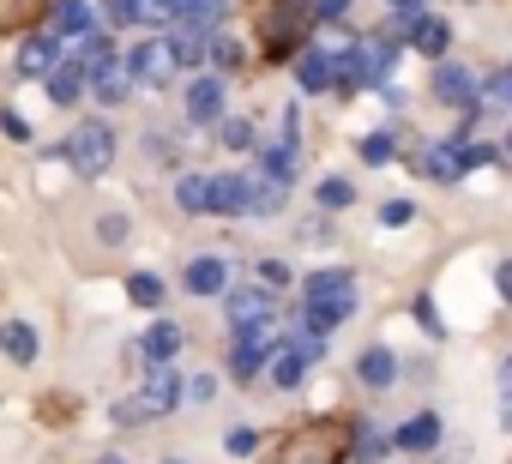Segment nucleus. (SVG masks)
<instances>
[{
	"label": "nucleus",
	"instance_id": "obj_4",
	"mask_svg": "<svg viewBox=\"0 0 512 464\" xmlns=\"http://www.w3.org/2000/svg\"><path fill=\"white\" fill-rule=\"evenodd\" d=\"M260 25H266V55H272V61H290V55H296V43H302L308 13L296 7V0H278V13L266 7V13H260Z\"/></svg>",
	"mask_w": 512,
	"mask_h": 464
},
{
	"label": "nucleus",
	"instance_id": "obj_13",
	"mask_svg": "<svg viewBox=\"0 0 512 464\" xmlns=\"http://www.w3.org/2000/svg\"><path fill=\"white\" fill-rule=\"evenodd\" d=\"M85 91H91V97H103V103H127V91H133L127 61H121V55H115V61H103V67L85 79Z\"/></svg>",
	"mask_w": 512,
	"mask_h": 464
},
{
	"label": "nucleus",
	"instance_id": "obj_46",
	"mask_svg": "<svg viewBox=\"0 0 512 464\" xmlns=\"http://www.w3.org/2000/svg\"><path fill=\"white\" fill-rule=\"evenodd\" d=\"M163 464H181V458H163Z\"/></svg>",
	"mask_w": 512,
	"mask_h": 464
},
{
	"label": "nucleus",
	"instance_id": "obj_11",
	"mask_svg": "<svg viewBox=\"0 0 512 464\" xmlns=\"http://www.w3.org/2000/svg\"><path fill=\"white\" fill-rule=\"evenodd\" d=\"M247 181L253 175H205V211H223V217L247 211Z\"/></svg>",
	"mask_w": 512,
	"mask_h": 464
},
{
	"label": "nucleus",
	"instance_id": "obj_2",
	"mask_svg": "<svg viewBox=\"0 0 512 464\" xmlns=\"http://www.w3.org/2000/svg\"><path fill=\"white\" fill-rule=\"evenodd\" d=\"M356 314V278L350 272H314L308 278V326L302 332H338Z\"/></svg>",
	"mask_w": 512,
	"mask_h": 464
},
{
	"label": "nucleus",
	"instance_id": "obj_3",
	"mask_svg": "<svg viewBox=\"0 0 512 464\" xmlns=\"http://www.w3.org/2000/svg\"><path fill=\"white\" fill-rule=\"evenodd\" d=\"M61 157H67V163H73L85 181H97V175L115 163V133H109V121H79V127L67 133Z\"/></svg>",
	"mask_w": 512,
	"mask_h": 464
},
{
	"label": "nucleus",
	"instance_id": "obj_9",
	"mask_svg": "<svg viewBox=\"0 0 512 464\" xmlns=\"http://www.w3.org/2000/svg\"><path fill=\"white\" fill-rule=\"evenodd\" d=\"M187 398V386H181V374L163 362V368H151V380H145V392H139V404H145V416H169L175 404Z\"/></svg>",
	"mask_w": 512,
	"mask_h": 464
},
{
	"label": "nucleus",
	"instance_id": "obj_34",
	"mask_svg": "<svg viewBox=\"0 0 512 464\" xmlns=\"http://www.w3.org/2000/svg\"><path fill=\"white\" fill-rule=\"evenodd\" d=\"M356 151H362V163H392V151H398V145H392V133H368Z\"/></svg>",
	"mask_w": 512,
	"mask_h": 464
},
{
	"label": "nucleus",
	"instance_id": "obj_19",
	"mask_svg": "<svg viewBox=\"0 0 512 464\" xmlns=\"http://www.w3.org/2000/svg\"><path fill=\"white\" fill-rule=\"evenodd\" d=\"M163 43H169V61H175V67H199L211 31H199V25H175V37H163Z\"/></svg>",
	"mask_w": 512,
	"mask_h": 464
},
{
	"label": "nucleus",
	"instance_id": "obj_26",
	"mask_svg": "<svg viewBox=\"0 0 512 464\" xmlns=\"http://www.w3.org/2000/svg\"><path fill=\"white\" fill-rule=\"evenodd\" d=\"M350 452L374 464V458H386V452H392V434H380L374 422H356V428H350Z\"/></svg>",
	"mask_w": 512,
	"mask_h": 464
},
{
	"label": "nucleus",
	"instance_id": "obj_12",
	"mask_svg": "<svg viewBox=\"0 0 512 464\" xmlns=\"http://www.w3.org/2000/svg\"><path fill=\"white\" fill-rule=\"evenodd\" d=\"M356 380H362L368 392H386V386H398V356H392L386 344H368V350L356 356Z\"/></svg>",
	"mask_w": 512,
	"mask_h": 464
},
{
	"label": "nucleus",
	"instance_id": "obj_8",
	"mask_svg": "<svg viewBox=\"0 0 512 464\" xmlns=\"http://www.w3.org/2000/svg\"><path fill=\"white\" fill-rule=\"evenodd\" d=\"M272 344H278V326H253V332H235V356H229V368H235V380H253L266 368V356H272Z\"/></svg>",
	"mask_w": 512,
	"mask_h": 464
},
{
	"label": "nucleus",
	"instance_id": "obj_45",
	"mask_svg": "<svg viewBox=\"0 0 512 464\" xmlns=\"http://www.w3.org/2000/svg\"><path fill=\"white\" fill-rule=\"evenodd\" d=\"M392 7H416V0H392Z\"/></svg>",
	"mask_w": 512,
	"mask_h": 464
},
{
	"label": "nucleus",
	"instance_id": "obj_42",
	"mask_svg": "<svg viewBox=\"0 0 512 464\" xmlns=\"http://www.w3.org/2000/svg\"><path fill=\"white\" fill-rule=\"evenodd\" d=\"M0 127H7L13 139H31V127H25V115H13V109H7V115H0Z\"/></svg>",
	"mask_w": 512,
	"mask_h": 464
},
{
	"label": "nucleus",
	"instance_id": "obj_27",
	"mask_svg": "<svg viewBox=\"0 0 512 464\" xmlns=\"http://www.w3.org/2000/svg\"><path fill=\"white\" fill-rule=\"evenodd\" d=\"M43 19V0H0V31H31Z\"/></svg>",
	"mask_w": 512,
	"mask_h": 464
},
{
	"label": "nucleus",
	"instance_id": "obj_6",
	"mask_svg": "<svg viewBox=\"0 0 512 464\" xmlns=\"http://www.w3.org/2000/svg\"><path fill=\"white\" fill-rule=\"evenodd\" d=\"M428 91H434L446 109H464V121H476V73H470V67H458V61H440Z\"/></svg>",
	"mask_w": 512,
	"mask_h": 464
},
{
	"label": "nucleus",
	"instance_id": "obj_36",
	"mask_svg": "<svg viewBox=\"0 0 512 464\" xmlns=\"http://www.w3.org/2000/svg\"><path fill=\"white\" fill-rule=\"evenodd\" d=\"M205 55H211V61H217V67H223V73H229V67H235V61H241V49H235V43H229V37H211V43H205Z\"/></svg>",
	"mask_w": 512,
	"mask_h": 464
},
{
	"label": "nucleus",
	"instance_id": "obj_31",
	"mask_svg": "<svg viewBox=\"0 0 512 464\" xmlns=\"http://www.w3.org/2000/svg\"><path fill=\"white\" fill-rule=\"evenodd\" d=\"M127 296H133L139 308H157V302H163V278H157V272H133V278H127Z\"/></svg>",
	"mask_w": 512,
	"mask_h": 464
},
{
	"label": "nucleus",
	"instance_id": "obj_28",
	"mask_svg": "<svg viewBox=\"0 0 512 464\" xmlns=\"http://www.w3.org/2000/svg\"><path fill=\"white\" fill-rule=\"evenodd\" d=\"M73 43H79V49H73V61H79L85 73H97L103 61H115V49H109V37H103V31H85V37H73Z\"/></svg>",
	"mask_w": 512,
	"mask_h": 464
},
{
	"label": "nucleus",
	"instance_id": "obj_35",
	"mask_svg": "<svg viewBox=\"0 0 512 464\" xmlns=\"http://www.w3.org/2000/svg\"><path fill=\"white\" fill-rule=\"evenodd\" d=\"M103 13H109L115 25H139V19H145V0H103Z\"/></svg>",
	"mask_w": 512,
	"mask_h": 464
},
{
	"label": "nucleus",
	"instance_id": "obj_25",
	"mask_svg": "<svg viewBox=\"0 0 512 464\" xmlns=\"http://www.w3.org/2000/svg\"><path fill=\"white\" fill-rule=\"evenodd\" d=\"M0 350H7L13 362H37L43 344H37V332H31L25 320H13V326H0Z\"/></svg>",
	"mask_w": 512,
	"mask_h": 464
},
{
	"label": "nucleus",
	"instance_id": "obj_16",
	"mask_svg": "<svg viewBox=\"0 0 512 464\" xmlns=\"http://www.w3.org/2000/svg\"><path fill=\"white\" fill-rule=\"evenodd\" d=\"M392 446H404V452H434V446H440V416H434V410H416V416L392 434Z\"/></svg>",
	"mask_w": 512,
	"mask_h": 464
},
{
	"label": "nucleus",
	"instance_id": "obj_24",
	"mask_svg": "<svg viewBox=\"0 0 512 464\" xmlns=\"http://www.w3.org/2000/svg\"><path fill=\"white\" fill-rule=\"evenodd\" d=\"M410 43H416L428 61H440L446 43H452V31H446V19H416V25H410Z\"/></svg>",
	"mask_w": 512,
	"mask_h": 464
},
{
	"label": "nucleus",
	"instance_id": "obj_14",
	"mask_svg": "<svg viewBox=\"0 0 512 464\" xmlns=\"http://www.w3.org/2000/svg\"><path fill=\"white\" fill-rule=\"evenodd\" d=\"M217 115H229V109H223V79H193V85H187V121L211 127Z\"/></svg>",
	"mask_w": 512,
	"mask_h": 464
},
{
	"label": "nucleus",
	"instance_id": "obj_1",
	"mask_svg": "<svg viewBox=\"0 0 512 464\" xmlns=\"http://www.w3.org/2000/svg\"><path fill=\"white\" fill-rule=\"evenodd\" d=\"M350 452V422H332V416H314V422H296L278 446V464H344Z\"/></svg>",
	"mask_w": 512,
	"mask_h": 464
},
{
	"label": "nucleus",
	"instance_id": "obj_41",
	"mask_svg": "<svg viewBox=\"0 0 512 464\" xmlns=\"http://www.w3.org/2000/svg\"><path fill=\"white\" fill-rule=\"evenodd\" d=\"M97 229H103V242H127V217H103Z\"/></svg>",
	"mask_w": 512,
	"mask_h": 464
},
{
	"label": "nucleus",
	"instance_id": "obj_38",
	"mask_svg": "<svg viewBox=\"0 0 512 464\" xmlns=\"http://www.w3.org/2000/svg\"><path fill=\"white\" fill-rule=\"evenodd\" d=\"M223 446H229L235 458H247L253 446H260V434H253V428H229V440H223Z\"/></svg>",
	"mask_w": 512,
	"mask_h": 464
},
{
	"label": "nucleus",
	"instance_id": "obj_15",
	"mask_svg": "<svg viewBox=\"0 0 512 464\" xmlns=\"http://www.w3.org/2000/svg\"><path fill=\"white\" fill-rule=\"evenodd\" d=\"M181 284H187L193 296H223V290H229V260L205 254V260H193V266L181 272Z\"/></svg>",
	"mask_w": 512,
	"mask_h": 464
},
{
	"label": "nucleus",
	"instance_id": "obj_18",
	"mask_svg": "<svg viewBox=\"0 0 512 464\" xmlns=\"http://www.w3.org/2000/svg\"><path fill=\"white\" fill-rule=\"evenodd\" d=\"M43 79H49V97H55V103L67 109V103H79V97H85V79H91V73H85L79 61H55V67H49Z\"/></svg>",
	"mask_w": 512,
	"mask_h": 464
},
{
	"label": "nucleus",
	"instance_id": "obj_10",
	"mask_svg": "<svg viewBox=\"0 0 512 464\" xmlns=\"http://www.w3.org/2000/svg\"><path fill=\"white\" fill-rule=\"evenodd\" d=\"M127 73H133V79H145V85H169V79H175L169 43H163V37H157V43H139V49L127 55Z\"/></svg>",
	"mask_w": 512,
	"mask_h": 464
},
{
	"label": "nucleus",
	"instance_id": "obj_22",
	"mask_svg": "<svg viewBox=\"0 0 512 464\" xmlns=\"http://www.w3.org/2000/svg\"><path fill=\"white\" fill-rule=\"evenodd\" d=\"M139 350H145V362L151 368H163V362H175V350H181V326H169V320H157L145 338H139Z\"/></svg>",
	"mask_w": 512,
	"mask_h": 464
},
{
	"label": "nucleus",
	"instance_id": "obj_32",
	"mask_svg": "<svg viewBox=\"0 0 512 464\" xmlns=\"http://www.w3.org/2000/svg\"><path fill=\"white\" fill-rule=\"evenodd\" d=\"M175 199H181V211H205V175H181Z\"/></svg>",
	"mask_w": 512,
	"mask_h": 464
},
{
	"label": "nucleus",
	"instance_id": "obj_17",
	"mask_svg": "<svg viewBox=\"0 0 512 464\" xmlns=\"http://www.w3.org/2000/svg\"><path fill=\"white\" fill-rule=\"evenodd\" d=\"M55 61H61V43H55V37H43V31H31V37H25V49H19V73H25V79H43Z\"/></svg>",
	"mask_w": 512,
	"mask_h": 464
},
{
	"label": "nucleus",
	"instance_id": "obj_5",
	"mask_svg": "<svg viewBox=\"0 0 512 464\" xmlns=\"http://www.w3.org/2000/svg\"><path fill=\"white\" fill-rule=\"evenodd\" d=\"M145 13L163 19V25H199V31H211L229 13V0H145Z\"/></svg>",
	"mask_w": 512,
	"mask_h": 464
},
{
	"label": "nucleus",
	"instance_id": "obj_44",
	"mask_svg": "<svg viewBox=\"0 0 512 464\" xmlns=\"http://www.w3.org/2000/svg\"><path fill=\"white\" fill-rule=\"evenodd\" d=\"M97 464H127V458H121V452H103V458H97Z\"/></svg>",
	"mask_w": 512,
	"mask_h": 464
},
{
	"label": "nucleus",
	"instance_id": "obj_37",
	"mask_svg": "<svg viewBox=\"0 0 512 464\" xmlns=\"http://www.w3.org/2000/svg\"><path fill=\"white\" fill-rule=\"evenodd\" d=\"M302 242H332V217H326V211H314V217L302 223Z\"/></svg>",
	"mask_w": 512,
	"mask_h": 464
},
{
	"label": "nucleus",
	"instance_id": "obj_7",
	"mask_svg": "<svg viewBox=\"0 0 512 464\" xmlns=\"http://www.w3.org/2000/svg\"><path fill=\"white\" fill-rule=\"evenodd\" d=\"M229 326H235V332L278 326V296H266L260 284H253V290H229Z\"/></svg>",
	"mask_w": 512,
	"mask_h": 464
},
{
	"label": "nucleus",
	"instance_id": "obj_21",
	"mask_svg": "<svg viewBox=\"0 0 512 464\" xmlns=\"http://www.w3.org/2000/svg\"><path fill=\"white\" fill-rule=\"evenodd\" d=\"M296 79H302V91H332V55L314 43V49H302L296 55Z\"/></svg>",
	"mask_w": 512,
	"mask_h": 464
},
{
	"label": "nucleus",
	"instance_id": "obj_39",
	"mask_svg": "<svg viewBox=\"0 0 512 464\" xmlns=\"http://www.w3.org/2000/svg\"><path fill=\"white\" fill-rule=\"evenodd\" d=\"M344 7H350V0H302V13H308V19H338Z\"/></svg>",
	"mask_w": 512,
	"mask_h": 464
},
{
	"label": "nucleus",
	"instance_id": "obj_29",
	"mask_svg": "<svg viewBox=\"0 0 512 464\" xmlns=\"http://www.w3.org/2000/svg\"><path fill=\"white\" fill-rule=\"evenodd\" d=\"M211 127H217V145H229V151H253V121H247V115H217Z\"/></svg>",
	"mask_w": 512,
	"mask_h": 464
},
{
	"label": "nucleus",
	"instance_id": "obj_20",
	"mask_svg": "<svg viewBox=\"0 0 512 464\" xmlns=\"http://www.w3.org/2000/svg\"><path fill=\"white\" fill-rule=\"evenodd\" d=\"M284 199H290V181H272V175H253L247 181V211L272 217V211H284Z\"/></svg>",
	"mask_w": 512,
	"mask_h": 464
},
{
	"label": "nucleus",
	"instance_id": "obj_40",
	"mask_svg": "<svg viewBox=\"0 0 512 464\" xmlns=\"http://www.w3.org/2000/svg\"><path fill=\"white\" fill-rule=\"evenodd\" d=\"M410 217H416V205H410V199H392V205H380V223H392V229H398V223H410Z\"/></svg>",
	"mask_w": 512,
	"mask_h": 464
},
{
	"label": "nucleus",
	"instance_id": "obj_23",
	"mask_svg": "<svg viewBox=\"0 0 512 464\" xmlns=\"http://www.w3.org/2000/svg\"><path fill=\"white\" fill-rule=\"evenodd\" d=\"M49 19H55V31H61L67 43L91 31V7H85V0H55V7H49Z\"/></svg>",
	"mask_w": 512,
	"mask_h": 464
},
{
	"label": "nucleus",
	"instance_id": "obj_33",
	"mask_svg": "<svg viewBox=\"0 0 512 464\" xmlns=\"http://www.w3.org/2000/svg\"><path fill=\"white\" fill-rule=\"evenodd\" d=\"M253 278H260L266 296H278V290L290 284V266H284V260H260V272H253Z\"/></svg>",
	"mask_w": 512,
	"mask_h": 464
},
{
	"label": "nucleus",
	"instance_id": "obj_43",
	"mask_svg": "<svg viewBox=\"0 0 512 464\" xmlns=\"http://www.w3.org/2000/svg\"><path fill=\"white\" fill-rule=\"evenodd\" d=\"M187 392H193V398H211V392H217V380H211V374H193V386H187Z\"/></svg>",
	"mask_w": 512,
	"mask_h": 464
},
{
	"label": "nucleus",
	"instance_id": "obj_30",
	"mask_svg": "<svg viewBox=\"0 0 512 464\" xmlns=\"http://www.w3.org/2000/svg\"><path fill=\"white\" fill-rule=\"evenodd\" d=\"M314 199H320V211H344V205L356 199V187H350L344 175H326V181L314 187Z\"/></svg>",
	"mask_w": 512,
	"mask_h": 464
}]
</instances>
